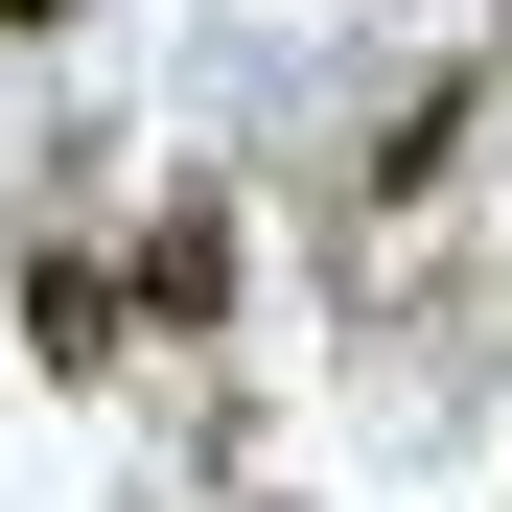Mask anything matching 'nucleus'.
<instances>
[{
    "label": "nucleus",
    "instance_id": "nucleus-1",
    "mask_svg": "<svg viewBox=\"0 0 512 512\" xmlns=\"http://www.w3.org/2000/svg\"><path fill=\"white\" fill-rule=\"evenodd\" d=\"M117 326H140V280H117L94 233H47V256H24V350H47L70 396H94V373H117Z\"/></svg>",
    "mask_w": 512,
    "mask_h": 512
},
{
    "label": "nucleus",
    "instance_id": "nucleus-2",
    "mask_svg": "<svg viewBox=\"0 0 512 512\" xmlns=\"http://www.w3.org/2000/svg\"><path fill=\"white\" fill-rule=\"evenodd\" d=\"M140 303L210 326V303H233V210H163V233H140Z\"/></svg>",
    "mask_w": 512,
    "mask_h": 512
},
{
    "label": "nucleus",
    "instance_id": "nucleus-3",
    "mask_svg": "<svg viewBox=\"0 0 512 512\" xmlns=\"http://www.w3.org/2000/svg\"><path fill=\"white\" fill-rule=\"evenodd\" d=\"M0 24H70V0H0Z\"/></svg>",
    "mask_w": 512,
    "mask_h": 512
}]
</instances>
